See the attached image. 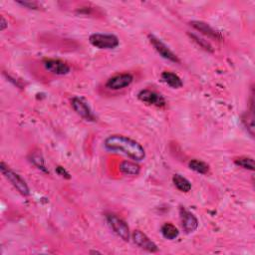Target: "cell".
I'll return each mask as SVG.
<instances>
[{
	"label": "cell",
	"mask_w": 255,
	"mask_h": 255,
	"mask_svg": "<svg viewBox=\"0 0 255 255\" xmlns=\"http://www.w3.org/2000/svg\"><path fill=\"white\" fill-rule=\"evenodd\" d=\"M104 146L111 152L123 154L137 161L143 160L146 157V151L140 143L122 135L109 136L104 142Z\"/></svg>",
	"instance_id": "6da1fadb"
},
{
	"label": "cell",
	"mask_w": 255,
	"mask_h": 255,
	"mask_svg": "<svg viewBox=\"0 0 255 255\" xmlns=\"http://www.w3.org/2000/svg\"><path fill=\"white\" fill-rule=\"evenodd\" d=\"M0 171H1L2 175L6 177V179L9 182H11V184L20 195H22L23 196H28L30 195V191L26 181L18 174L13 172L8 166H6L3 161H1V164H0Z\"/></svg>",
	"instance_id": "7a4b0ae2"
},
{
	"label": "cell",
	"mask_w": 255,
	"mask_h": 255,
	"mask_svg": "<svg viewBox=\"0 0 255 255\" xmlns=\"http://www.w3.org/2000/svg\"><path fill=\"white\" fill-rule=\"evenodd\" d=\"M91 45L98 49H115L120 44L119 38L113 34L94 33L89 37Z\"/></svg>",
	"instance_id": "3957f363"
},
{
	"label": "cell",
	"mask_w": 255,
	"mask_h": 255,
	"mask_svg": "<svg viewBox=\"0 0 255 255\" xmlns=\"http://www.w3.org/2000/svg\"><path fill=\"white\" fill-rule=\"evenodd\" d=\"M106 219L114 233L120 238H122L124 241L130 240V236H131L130 228L127 222L123 218L119 217L118 216H116L114 214H108L106 215Z\"/></svg>",
	"instance_id": "277c9868"
},
{
	"label": "cell",
	"mask_w": 255,
	"mask_h": 255,
	"mask_svg": "<svg viewBox=\"0 0 255 255\" xmlns=\"http://www.w3.org/2000/svg\"><path fill=\"white\" fill-rule=\"evenodd\" d=\"M137 98L143 103H146V104L152 105V106H156L158 108H163L167 105L166 99L164 98L163 95H160L159 93H157L156 91L149 90V89H144L138 92Z\"/></svg>",
	"instance_id": "5b68a950"
},
{
	"label": "cell",
	"mask_w": 255,
	"mask_h": 255,
	"mask_svg": "<svg viewBox=\"0 0 255 255\" xmlns=\"http://www.w3.org/2000/svg\"><path fill=\"white\" fill-rule=\"evenodd\" d=\"M149 40H150L151 44L154 46V48L156 49V51L164 59L169 60V61L174 62V63H180V60L178 59V57L160 39L150 34Z\"/></svg>",
	"instance_id": "8992f818"
},
{
	"label": "cell",
	"mask_w": 255,
	"mask_h": 255,
	"mask_svg": "<svg viewBox=\"0 0 255 255\" xmlns=\"http://www.w3.org/2000/svg\"><path fill=\"white\" fill-rule=\"evenodd\" d=\"M179 217L182 229L185 231V234H193L197 229L198 220L196 216L193 213L188 211L187 208H179Z\"/></svg>",
	"instance_id": "52a82bcc"
},
{
	"label": "cell",
	"mask_w": 255,
	"mask_h": 255,
	"mask_svg": "<svg viewBox=\"0 0 255 255\" xmlns=\"http://www.w3.org/2000/svg\"><path fill=\"white\" fill-rule=\"evenodd\" d=\"M73 110L82 117L84 120L89 122H95L96 121V116L94 113L92 112L90 106L81 98L74 97L71 101Z\"/></svg>",
	"instance_id": "ba28073f"
},
{
	"label": "cell",
	"mask_w": 255,
	"mask_h": 255,
	"mask_svg": "<svg viewBox=\"0 0 255 255\" xmlns=\"http://www.w3.org/2000/svg\"><path fill=\"white\" fill-rule=\"evenodd\" d=\"M133 240L136 245L141 247L149 252H157L158 251L157 245L141 230H135L132 235Z\"/></svg>",
	"instance_id": "9c48e42d"
},
{
	"label": "cell",
	"mask_w": 255,
	"mask_h": 255,
	"mask_svg": "<svg viewBox=\"0 0 255 255\" xmlns=\"http://www.w3.org/2000/svg\"><path fill=\"white\" fill-rule=\"evenodd\" d=\"M134 81V77L130 73L118 74L111 77L107 83L106 87L110 90H121L126 87H129Z\"/></svg>",
	"instance_id": "30bf717a"
},
{
	"label": "cell",
	"mask_w": 255,
	"mask_h": 255,
	"mask_svg": "<svg viewBox=\"0 0 255 255\" xmlns=\"http://www.w3.org/2000/svg\"><path fill=\"white\" fill-rule=\"evenodd\" d=\"M44 67L52 74L63 76L70 72V66L59 59H47L44 61Z\"/></svg>",
	"instance_id": "8fae6325"
},
{
	"label": "cell",
	"mask_w": 255,
	"mask_h": 255,
	"mask_svg": "<svg viewBox=\"0 0 255 255\" xmlns=\"http://www.w3.org/2000/svg\"><path fill=\"white\" fill-rule=\"evenodd\" d=\"M191 26L194 27L196 30H197L198 32H200L201 34H203L204 36L211 38V39H215L217 41H221L222 40V35L220 32H218L217 30H216L215 28H213L210 24H207V23L203 22V21H192L191 23Z\"/></svg>",
	"instance_id": "7c38bea8"
},
{
	"label": "cell",
	"mask_w": 255,
	"mask_h": 255,
	"mask_svg": "<svg viewBox=\"0 0 255 255\" xmlns=\"http://www.w3.org/2000/svg\"><path fill=\"white\" fill-rule=\"evenodd\" d=\"M161 80H163L167 85H169L171 88L174 89H179L182 87L183 83L182 80L175 73L170 71H165L161 73Z\"/></svg>",
	"instance_id": "4fadbf2b"
},
{
	"label": "cell",
	"mask_w": 255,
	"mask_h": 255,
	"mask_svg": "<svg viewBox=\"0 0 255 255\" xmlns=\"http://www.w3.org/2000/svg\"><path fill=\"white\" fill-rule=\"evenodd\" d=\"M173 182L175 184V187L182 193H189L192 190L191 181L188 178L183 177L182 176H180L178 174H177L173 177Z\"/></svg>",
	"instance_id": "5bb4252c"
},
{
	"label": "cell",
	"mask_w": 255,
	"mask_h": 255,
	"mask_svg": "<svg viewBox=\"0 0 255 255\" xmlns=\"http://www.w3.org/2000/svg\"><path fill=\"white\" fill-rule=\"evenodd\" d=\"M120 171L127 176H137L141 172V168L133 161L124 160L120 164Z\"/></svg>",
	"instance_id": "9a60e30c"
},
{
	"label": "cell",
	"mask_w": 255,
	"mask_h": 255,
	"mask_svg": "<svg viewBox=\"0 0 255 255\" xmlns=\"http://www.w3.org/2000/svg\"><path fill=\"white\" fill-rule=\"evenodd\" d=\"M160 233H161V235H163V236L168 240H174V239L177 238V236L179 235L178 229L170 222H167L161 226Z\"/></svg>",
	"instance_id": "2e32d148"
},
{
	"label": "cell",
	"mask_w": 255,
	"mask_h": 255,
	"mask_svg": "<svg viewBox=\"0 0 255 255\" xmlns=\"http://www.w3.org/2000/svg\"><path fill=\"white\" fill-rule=\"evenodd\" d=\"M189 168L200 175H207L208 172H210V166H208L206 163H204V161L196 158L190 160Z\"/></svg>",
	"instance_id": "e0dca14e"
},
{
	"label": "cell",
	"mask_w": 255,
	"mask_h": 255,
	"mask_svg": "<svg viewBox=\"0 0 255 255\" xmlns=\"http://www.w3.org/2000/svg\"><path fill=\"white\" fill-rule=\"evenodd\" d=\"M29 159L31 163L37 168L39 169L40 171H42L43 173H46V174H48V170L47 168H46L45 166V160H44V157L43 156L41 155V153L39 152H33L30 157H29Z\"/></svg>",
	"instance_id": "ac0fdd59"
},
{
	"label": "cell",
	"mask_w": 255,
	"mask_h": 255,
	"mask_svg": "<svg viewBox=\"0 0 255 255\" xmlns=\"http://www.w3.org/2000/svg\"><path fill=\"white\" fill-rule=\"evenodd\" d=\"M235 164L244 170H248L253 172L254 171V159L248 157H241L235 160Z\"/></svg>",
	"instance_id": "d6986e66"
},
{
	"label": "cell",
	"mask_w": 255,
	"mask_h": 255,
	"mask_svg": "<svg viewBox=\"0 0 255 255\" xmlns=\"http://www.w3.org/2000/svg\"><path fill=\"white\" fill-rule=\"evenodd\" d=\"M189 36L199 46V47H201L202 49H204L205 51H208V52H214V49H213V46L208 43L206 40L200 38L199 36L194 34V33H189Z\"/></svg>",
	"instance_id": "ffe728a7"
},
{
	"label": "cell",
	"mask_w": 255,
	"mask_h": 255,
	"mask_svg": "<svg viewBox=\"0 0 255 255\" xmlns=\"http://www.w3.org/2000/svg\"><path fill=\"white\" fill-rule=\"evenodd\" d=\"M244 127L247 129L248 133L253 137L254 135V124H253V108H251L250 113L245 114L242 118Z\"/></svg>",
	"instance_id": "44dd1931"
},
{
	"label": "cell",
	"mask_w": 255,
	"mask_h": 255,
	"mask_svg": "<svg viewBox=\"0 0 255 255\" xmlns=\"http://www.w3.org/2000/svg\"><path fill=\"white\" fill-rule=\"evenodd\" d=\"M17 4L28 9H39V3L35 1H17Z\"/></svg>",
	"instance_id": "7402d4cb"
},
{
	"label": "cell",
	"mask_w": 255,
	"mask_h": 255,
	"mask_svg": "<svg viewBox=\"0 0 255 255\" xmlns=\"http://www.w3.org/2000/svg\"><path fill=\"white\" fill-rule=\"evenodd\" d=\"M56 173H57L60 177H64V178H66V179H70V178H71L70 174H69L64 168H62V167H60V166H58V167L56 168Z\"/></svg>",
	"instance_id": "603a6c76"
},
{
	"label": "cell",
	"mask_w": 255,
	"mask_h": 255,
	"mask_svg": "<svg viewBox=\"0 0 255 255\" xmlns=\"http://www.w3.org/2000/svg\"><path fill=\"white\" fill-rule=\"evenodd\" d=\"M7 27H8V22L5 20L3 16H1L0 17V29H1V31H4Z\"/></svg>",
	"instance_id": "cb8c5ba5"
}]
</instances>
